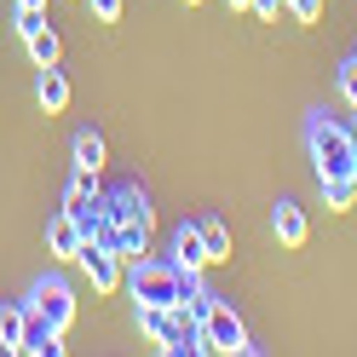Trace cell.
<instances>
[{
    "mask_svg": "<svg viewBox=\"0 0 357 357\" xmlns=\"http://www.w3.org/2000/svg\"><path fill=\"white\" fill-rule=\"evenodd\" d=\"M305 144H311V162H317V178H351L357 173V150L346 139V121H334L328 109L305 116Z\"/></svg>",
    "mask_w": 357,
    "mask_h": 357,
    "instance_id": "cell-3",
    "label": "cell"
},
{
    "mask_svg": "<svg viewBox=\"0 0 357 357\" xmlns=\"http://www.w3.org/2000/svg\"><path fill=\"white\" fill-rule=\"evenodd\" d=\"M202 225V242H208V265H219V259H231V231H225V219H196Z\"/></svg>",
    "mask_w": 357,
    "mask_h": 357,
    "instance_id": "cell-12",
    "label": "cell"
},
{
    "mask_svg": "<svg viewBox=\"0 0 357 357\" xmlns=\"http://www.w3.org/2000/svg\"><path fill=\"white\" fill-rule=\"evenodd\" d=\"M24 357H58L63 351V334L58 328H47V317L29 305V323H24V346H17Z\"/></svg>",
    "mask_w": 357,
    "mask_h": 357,
    "instance_id": "cell-9",
    "label": "cell"
},
{
    "mask_svg": "<svg viewBox=\"0 0 357 357\" xmlns=\"http://www.w3.org/2000/svg\"><path fill=\"white\" fill-rule=\"evenodd\" d=\"M202 340H208V351H225V357L254 351V346H248V328H242V317H236L225 300H213V305L202 311Z\"/></svg>",
    "mask_w": 357,
    "mask_h": 357,
    "instance_id": "cell-4",
    "label": "cell"
},
{
    "mask_svg": "<svg viewBox=\"0 0 357 357\" xmlns=\"http://www.w3.org/2000/svg\"><path fill=\"white\" fill-rule=\"evenodd\" d=\"M173 265L178 271H202L208 265V242H202V225H196V219H185V225L173 231Z\"/></svg>",
    "mask_w": 357,
    "mask_h": 357,
    "instance_id": "cell-7",
    "label": "cell"
},
{
    "mask_svg": "<svg viewBox=\"0 0 357 357\" xmlns=\"http://www.w3.org/2000/svg\"><path fill=\"white\" fill-rule=\"evenodd\" d=\"M351 52H357V47H351Z\"/></svg>",
    "mask_w": 357,
    "mask_h": 357,
    "instance_id": "cell-25",
    "label": "cell"
},
{
    "mask_svg": "<svg viewBox=\"0 0 357 357\" xmlns=\"http://www.w3.org/2000/svg\"><path fill=\"white\" fill-rule=\"evenodd\" d=\"M346 139H351V150H357V116H346Z\"/></svg>",
    "mask_w": 357,
    "mask_h": 357,
    "instance_id": "cell-21",
    "label": "cell"
},
{
    "mask_svg": "<svg viewBox=\"0 0 357 357\" xmlns=\"http://www.w3.org/2000/svg\"><path fill=\"white\" fill-rule=\"evenodd\" d=\"M271 231H277V242H282V248H300V242L311 236V225H305V208L282 196V202L271 208Z\"/></svg>",
    "mask_w": 357,
    "mask_h": 357,
    "instance_id": "cell-8",
    "label": "cell"
},
{
    "mask_svg": "<svg viewBox=\"0 0 357 357\" xmlns=\"http://www.w3.org/2000/svg\"><path fill=\"white\" fill-rule=\"evenodd\" d=\"M12 6H47V0H12Z\"/></svg>",
    "mask_w": 357,
    "mask_h": 357,
    "instance_id": "cell-23",
    "label": "cell"
},
{
    "mask_svg": "<svg viewBox=\"0 0 357 357\" xmlns=\"http://www.w3.org/2000/svg\"><path fill=\"white\" fill-rule=\"evenodd\" d=\"M12 29L24 35V40H29L35 29H47V6H17V12H12Z\"/></svg>",
    "mask_w": 357,
    "mask_h": 357,
    "instance_id": "cell-17",
    "label": "cell"
},
{
    "mask_svg": "<svg viewBox=\"0 0 357 357\" xmlns=\"http://www.w3.org/2000/svg\"><path fill=\"white\" fill-rule=\"evenodd\" d=\"M24 47H29V58H35V70H47V63H58V52H63L52 29H35V35L24 40Z\"/></svg>",
    "mask_w": 357,
    "mask_h": 357,
    "instance_id": "cell-15",
    "label": "cell"
},
{
    "mask_svg": "<svg viewBox=\"0 0 357 357\" xmlns=\"http://www.w3.org/2000/svg\"><path fill=\"white\" fill-rule=\"evenodd\" d=\"M248 12H254V17H265V24H277V12H288V0H254Z\"/></svg>",
    "mask_w": 357,
    "mask_h": 357,
    "instance_id": "cell-20",
    "label": "cell"
},
{
    "mask_svg": "<svg viewBox=\"0 0 357 357\" xmlns=\"http://www.w3.org/2000/svg\"><path fill=\"white\" fill-rule=\"evenodd\" d=\"M47 254H52V259H75V254H81V231H75L70 213H58L52 225H47Z\"/></svg>",
    "mask_w": 357,
    "mask_h": 357,
    "instance_id": "cell-11",
    "label": "cell"
},
{
    "mask_svg": "<svg viewBox=\"0 0 357 357\" xmlns=\"http://www.w3.org/2000/svg\"><path fill=\"white\" fill-rule=\"evenodd\" d=\"M35 98H40V109H47V116H58V109L70 104V81H63L58 63H47V70L35 75Z\"/></svg>",
    "mask_w": 357,
    "mask_h": 357,
    "instance_id": "cell-10",
    "label": "cell"
},
{
    "mask_svg": "<svg viewBox=\"0 0 357 357\" xmlns=\"http://www.w3.org/2000/svg\"><path fill=\"white\" fill-rule=\"evenodd\" d=\"M196 288H202V271H178L173 259H132V271H127V294L132 305H178V300H190Z\"/></svg>",
    "mask_w": 357,
    "mask_h": 357,
    "instance_id": "cell-2",
    "label": "cell"
},
{
    "mask_svg": "<svg viewBox=\"0 0 357 357\" xmlns=\"http://www.w3.org/2000/svg\"><path fill=\"white\" fill-rule=\"evenodd\" d=\"M86 6H93L98 24H121V6H127V0H86Z\"/></svg>",
    "mask_w": 357,
    "mask_h": 357,
    "instance_id": "cell-19",
    "label": "cell"
},
{
    "mask_svg": "<svg viewBox=\"0 0 357 357\" xmlns=\"http://www.w3.org/2000/svg\"><path fill=\"white\" fill-rule=\"evenodd\" d=\"M185 6H196V0H185Z\"/></svg>",
    "mask_w": 357,
    "mask_h": 357,
    "instance_id": "cell-24",
    "label": "cell"
},
{
    "mask_svg": "<svg viewBox=\"0 0 357 357\" xmlns=\"http://www.w3.org/2000/svg\"><path fill=\"white\" fill-rule=\"evenodd\" d=\"M150 196L139 185H121V190H109L98 196V242L104 248H116L121 259H139L150 254Z\"/></svg>",
    "mask_w": 357,
    "mask_h": 357,
    "instance_id": "cell-1",
    "label": "cell"
},
{
    "mask_svg": "<svg viewBox=\"0 0 357 357\" xmlns=\"http://www.w3.org/2000/svg\"><path fill=\"white\" fill-rule=\"evenodd\" d=\"M317 185H323V202H328L334 213L357 208V178H317Z\"/></svg>",
    "mask_w": 357,
    "mask_h": 357,
    "instance_id": "cell-14",
    "label": "cell"
},
{
    "mask_svg": "<svg viewBox=\"0 0 357 357\" xmlns=\"http://www.w3.org/2000/svg\"><path fill=\"white\" fill-rule=\"evenodd\" d=\"M248 6H254V0H231V12H248Z\"/></svg>",
    "mask_w": 357,
    "mask_h": 357,
    "instance_id": "cell-22",
    "label": "cell"
},
{
    "mask_svg": "<svg viewBox=\"0 0 357 357\" xmlns=\"http://www.w3.org/2000/svg\"><path fill=\"white\" fill-rule=\"evenodd\" d=\"M24 323H29V305H6V311H0V351L24 346Z\"/></svg>",
    "mask_w": 357,
    "mask_h": 357,
    "instance_id": "cell-13",
    "label": "cell"
},
{
    "mask_svg": "<svg viewBox=\"0 0 357 357\" xmlns=\"http://www.w3.org/2000/svg\"><path fill=\"white\" fill-rule=\"evenodd\" d=\"M75 167H104V139L98 132H75Z\"/></svg>",
    "mask_w": 357,
    "mask_h": 357,
    "instance_id": "cell-16",
    "label": "cell"
},
{
    "mask_svg": "<svg viewBox=\"0 0 357 357\" xmlns=\"http://www.w3.org/2000/svg\"><path fill=\"white\" fill-rule=\"evenodd\" d=\"M75 265L86 271V282H93L98 294H116V288H121V254H116V248H104V242H81Z\"/></svg>",
    "mask_w": 357,
    "mask_h": 357,
    "instance_id": "cell-5",
    "label": "cell"
},
{
    "mask_svg": "<svg viewBox=\"0 0 357 357\" xmlns=\"http://www.w3.org/2000/svg\"><path fill=\"white\" fill-rule=\"evenodd\" d=\"M334 75H340V98H346V104L357 109V52H351V58H346V63H340Z\"/></svg>",
    "mask_w": 357,
    "mask_h": 357,
    "instance_id": "cell-18",
    "label": "cell"
},
{
    "mask_svg": "<svg viewBox=\"0 0 357 357\" xmlns=\"http://www.w3.org/2000/svg\"><path fill=\"white\" fill-rule=\"evenodd\" d=\"M351 178H357V173H351Z\"/></svg>",
    "mask_w": 357,
    "mask_h": 357,
    "instance_id": "cell-26",
    "label": "cell"
},
{
    "mask_svg": "<svg viewBox=\"0 0 357 357\" xmlns=\"http://www.w3.org/2000/svg\"><path fill=\"white\" fill-rule=\"evenodd\" d=\"M29 305H35L40 317H47V328H58V334L75 323V294H70V282H58V277H52V282H40L35 294H29Z\"/></svg>",
    "mask_w": 357,
    "mask_h": 357,
    "instance_id": "cell-6",
    "label": "cell"
}]
</instances>
